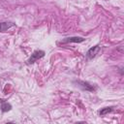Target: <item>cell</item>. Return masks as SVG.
<instances>
[{"mask_svg":"<svg viewBox=\"0 0 124 124\" xmlns=\"http://www.w3.org/2000/svg\"><path fill=\"white\" fill-rule=\"evenodd\" d=\"M76 83L78 84V87H80L82 90H85V91L94 92L97 89L96 85H93V84H91L87 81H84V80H76Z\"/></svg>","mask_w":124,"mask_h":124,"instance_id":"cell-1","label":"cell"},{"mask_svg":"<svg viewBox=\"0 0 124 124\" xmlns=\"http://www.w3.org/2000/svg\"><path fill=\"white\" fill-rule=\"evenodd\" d=\"M44 56H45V51L44 50H41V49H37V50L33 51V53L31 54L30 58L27 60V63L28 64H33L37 60H39L40 58H42Z\"/></svg>","mask_w":124,"mask_h":124,"instance_id":"cell-2","label":"cell"},{"mask_svg":"<svg viewBox=\"0 0 124 124\" xmlns=\"http://www.w3.org/2000/svg\"><path fill=\"white\" fill-rule=\"evenodd\" d=\"M100 49H101V46H100L99 45H96V46L90 47V48L87 50V52H86V57H87L88 59H93V58L98 54V52L100 51Z\"/></svg>","mask_w":124,"mask_h":124,"instance_id":"cell-3","label":"cell"},{"mask_svg":"<svg viewBox=\"0 0 124 124\" xmlns=\"http://www.w3.org/2000/svg\"><path fill=\"white\" fill-rule=\"evenodd\" d=\"M84 41H85L84 38L75 36V37H68V38H65V39H63L60 43H61V44H67V43H82V42H84Z\"/></svg>","mask_w":124,"mask_h":124,"instance_id":"cell-4","label":"cell"},{"mask_svg":"<svg viewBox=\"0 0 124 124\" xmlns=\"http://www.w3.org/2000/svg\"><path fill=\"white\" fill-rule=\"evenodd\" d=\"M15 22L13 21H5V22H0V32H5L9 28L15 26Z\"/></svg>","mask_w":124,"mask_h":124,"instance_id":"cell-5","label":"cell"},{"mask_svg":"<svg viewBox=\"0 0 124 124\" xmlns=\"http://www.w3.org/2000/svg\"><path fill=\"white\" fill-rule=\"evenodd\" d=\"M0 108H1V110H2L3 112H7V111H9V110L12 109V105L9 104V103H7V102L2 101V102H1V107H0Z\"/></svg>","mask_w":124,"mask_h":124,"instance_id":"cell-6","label":"cell"},{"mask_svg":"<svg viewBox=\"0 0 124 124\" xmlns=\"http://www.w3.org/2000/svg\"><path fill=\"white\" fill-rule=\"evenodd\" d=\"M112 108H113L112 107H107V108H102V109L99 111V114H100V115H105V114H107V113L112 111Z\"/></svg>","mask_w":124,"mask_h":124,"instance_id":"cell-7","label":"cell"}]
</instances>
